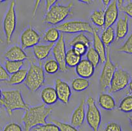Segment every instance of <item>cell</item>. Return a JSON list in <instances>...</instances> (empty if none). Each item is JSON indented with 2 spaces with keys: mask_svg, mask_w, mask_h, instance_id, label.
<instances>
[{
  "mask_svg": "<svg viewBox=\"0 0 132 131\" xmlns=\"http://www.w3.org/2000/svg\"><path fill=\"white\" fill-rule=\"evenodd\" d=\"M98 29L95 28L93 33V49L98 53L100 57V62L102 63H104L107 59V49L105 46L102 42L100 36L98 34Z\"/></svg>",
  "mask_w": 132,
  "mask_h": 131,
  "instance_id": "cell-17",
  "label": "cell"
},
{
  "mask_svg": "<svg viewBox=\"0 0 132 131\" xmlns=\"http://www.w3.org/2000/svg\"><path fill=\"white\" fill-rule=\"evenodd\" d=\"M54 43L48 45H36L33 47V52L35 57L38 61L46 59L54 46Z\"/></svg>",
  "mask_w": 132,
  "mask_h": 131,
  "instance_id": "cell-19",
  "label": "cell"
},
{
  "mask_svg": "<svg viewBox=\"0 0 132 131\" xmlns=\"http://www.w3.org/2000/svg\"><path fill=\"white\" fill-rule=\"evenodd\" d=\"M28 70L24 69H21L16 73L10 75V78L6 82L12 85H19L24 82L27 77Z\"/></svg>",
  "mask_w": 132,
  "mask_h": 131,
  "instance_id": "cell-22",
  "label": "cell"
},
{
  "mask_svg": "<svg viewBox=\"0 0 132 131\" xmlns=\"http://www.w3.org/2000/svg\"><path fill=\"white\" fill-rule=\"evenodd\" d=\"M102 2H103V5H104L105 9H106V8H107L109 5V4L110 3L111 1H110V0H103V1H102Z\"/></svg>",
  "mask_w": 132,
  "mask_h": 131,
  "instance_id": "cell-43",
  "label": "cell"
},
{
  "mask_svg": "<svg viewBox=\"0 0 132 131\" xmlns=\"http://www.w3.org/2000/svg\"><path fill=\"white\" fill-rule=\"evenodd\" d=\"M72 49L75 51V52L80 57H82L86 54L89 47H87L86 45L82 43H76L72 46Z\"/></svg>",
  "mask_w": 132,
  "mask_h": 131,
  "instance_id": "cell-37",
  "label": "cell"
},
{
  "mask_svg": "<svg viewBox=\"0 0 132 131\" xmlns=\"http://www.w3.org/2000/svg\"><path fill=\"white\" fill-rule=\"evenodd\" d=\"M104 131H122V130L121 125L118 123L109 122L106 125Z\"/></svg>",
  "mask_w": 132,
  "mask_h": 131,
  "instance_id": "cell-38",
  "label": "cell"
},
{
  "mask_svg": "<svg viewBox=\"0 0 132 131\" xmlns=\"http://www.w3.org/2000/svg\"><path fill=\"white\" fill-rule=\"evenodd\" d=\"M119 111L123 113H131L132 112V94L125 96L121 100L119 103Z\"/></svg>",
  "mask_w": 132,
  "mask_h": 131,
  "instance_id": "cell-29",
  "label": "cell"
},
{
  "mask_svg": "<svg viewBox=\"0 0 132 131\" xmlns=\"http://www.w3.org/2000/svg\"><path fill=\"white\" fill-rule=\"evenodd\" d=\"M128 120H129V121H130V125H131V127H132V114L130 115H129Z\"/></svg>",
  "mask_w": 132,
  "mask_h": 131,
  "instance_id": "cell-46",
  "label": "cell"
},
{
  "mask_svg": "<svg viewBox=\"0 0 132 131\" xmlns=\"http://www.w3.org/2000/svg\"><path fill=\"white\" fill-rule=\"evenodd\" d=\"M85 102L86 101L84 99H82L79 105L73 111L71 117V125L76 128L80 127L84 124L86 118Z\"/></svg>",
  "mask_w": 132,
  "mask_h": 131,
  "instance_id": "cell-15",
  "label": "cell"
},
{
  "mask_svg": "<svg viewBox=\"0 0 132 131\" xmlns=\"http://www.w3.org/2000/svg\"><path fill=\"white\" fill-rule=\"evenodd\" d=\"M15 1H12L3 21V28L6 37V41L10 44L12 37L14 33L17 24V16L15 12Z\"/></svg>",
  "mask_w": 132,
  "mask_h": 131,
  "instance_id": "cell-5",
  "label": "cell"
},
{
  "mask_svg": "<svg viewBox=\"0 0 132 131\" xmlns=\"http://www.w3.org/2000/svg\"><path fill=\"white\" fill-rule=\"evenodd\" d=\"M52 51L54 59L60 66V70L61 72L67 71L68 70V67L66 65L65 62L67 50L64 35L63 34H61L60 39L54 44Z\"/></svg>",
  "mask_w": 132,
  "mask_h": 131,
  "instance_id": "cell-10",
  "label": "cell"
},
{
  "mask_svg": "<svg viewBox=\"0 0 132 131\" xmlns=\"http://www.w3.org/2000/svg\"><path fill=\"white\" fill-rule=\"evenodd\" d=\"M107 50V59L104 62L99 79L100 86L102 90H106L107 88L110 87L112 79L116 70L118 68L117 64H114L112 61L109 48Z\"/></svg>",
  "mask_w": 132,
  "mask_h": 131,
  "instance_id": "cell-8",
  "label": "cell"
},
{
  "mask_svg": "<svg viewBox=\"0 0 132 131\" xmlns=\"http://www.w3.org/2000/svg\"><path fill=\"white\" fill-rule=\"evenodd\" d=\"M123 1H118V8L125 13V15L132 18V1L124 5Z\"/></svg>",
  "mask_w": 132,
  "mask_h": 131,
  "instance_id": "cell-33",
  "label": "cell"
},
{
  "mask_svg": "<svg viewBox=\"0 0 132 131\" xmlns=\"http://www.w3.org/2000/svg\"><path fill=\"white\" fill-rule=\"evenodd\" d=\"M45 71L41 66L31 63L28 70L24 85L29 91L36 92L45 83Z\"/></svg>",
  "mask_w": 132,
  "mask_h": 131,
  "instance_id": "cell-4",
  "label": "cell"
},
{
  "mask_svg": "<svg viewBox=\"0 0 132 131\" xmlns=\"http://www.w3.org/2000/svg\"><path fill=\"white\" fill-rule=\"evenodd\" d=\"M40 2H41V1H35V3L34 7H33V16L35 15L36 10H37L38 7L39 5H40Z\"/></svg>",
  "mask_w": 132,
  "mask_h": 131,
  "instance_id": "cell-42",
  "label": "cell"
},
{
  "mask_svg": "<svg viewBox=\"0 0 132 131\" xmlns=\"http://www.w3.org/2000/svg\"><path fill=\"white\" fill-rule=\"evenodd\" d=\"M51 121H52V123L56 124L58 127L60 131H79L76 127L70 124L61 122L54 119H51Z\"/></svg>",
  "mask_w": 132,
  "mask_h": 131,
  "instance_id": "cell-36",
  "label": "cell"
},
{
  "mask_svg": "<svg viewBox=\"0 0 132 131\" xmlns=\"http://www.w3.org/2000/svg\"><path fill=\"white\" fill-rule=\"evenodd\" d=\"M75 72L80 78H89L95 73V67L86 59H83L75 67Z\"/></svg>",
  "mask_w": 132,
  "mask_h": 131,
  "instance_id": "cell-14",
  "label": "cell"
},
{
  "mask_svg": "<svg viewBox=\"0 0 132 131\" xmlns=\"http://www.w3.org/2000/svg\"><path fill=\"white\" fill-rule=\"evenodd\" d=\"M54 89L58 100L64 105H68L72 96V90L70 85L61 79L57 78L55 81Z\"/></svg>",
  "mask_w": 132,
  "mask_h": 131,
  "instance_id": "cell-12",
  "label": "cell"
},
{
  "mask_svg": "<svg viewBox=\"0 0 132 131\" xmlns=\"http://www.w3.org/2000/svg\"><path fill=\"white\" fill-rule=\"evenodd\" d=\"M115 31L112 27L105 29L102 33L100 38L105 46H109L111 45L115 39Z\"/></svg>",
  "mask_w": 132,
  "mask_h": 131,
  "instance_id": "cell-25",
  "label": "cell"
},
{
  "mask_svg": "<svg viewBox=\"0 0 132 131\" xmlns=\"http://www.w3.org/2000/svg\"><path fill=\"white\" fill-rule=\"evenodd\" d=\"M98 105L102 109L106 111H111L116 106L114 97L110 94L101 93L98 97Z\"/></svg>",
  "mask_w": 132,
  "mask_h": 131,
  "instance_id": "cell-21",
  "label": "cell"
},
{
  "mask_svg": "<svg viewBox=\"0 0 132 131\" xmlns=\"http://www.w3.org/2000/svg\"><path fill=\"white\" fill-rule=\"evenodd\" d=\"M24 66L23 61H13L6 60L5 68L9 74H12L22 69Z\"/></svg>",
  "mask_w": 132,
  "mask_h": 131,
  "instance_id": "cell-28",
  "label": "cell"
},
{
  "mask_svg": "<svg viewBox=\"0 0 132 131\" xmlns=\"http://www.w3.org/2000/svg\"><path fill=\"white\" fill-rule=\"evenodd\" d=\"M130 80L128 72L121 68H117L112 79L109 92L115 93L124 90L128 85Z\"/></svg>",
  "mask_w": 132,
  "mask_h": 131,
  "instance_id": "cell-9",
  "label": "cell"
},
{
  "mask_svg": "<svg viewBox=\"0 0 132 131\" xmlns=\"http://www.w3.org/2000/svg\"><path fill=\"white\" fill-rule=\"evenodd\" d=\"M0 42H1V43H3V40L2 38H1V36H0Z\"/></svg>",
  "mask_w": 132,
  "mask_h": 131,
  "instance_id": "cell-48",
  "label": "cell"
},
{
  "mask_svg": "<svg viewBox=\"0 0 132 131\" xmlns=\"http://www.w3.org/2000/svg\"><path fill=\"white\" fill-rule=\"evenodd\" d=\"M4 57L8 61H23L28 59V55L23 49L17 45L10 46L3 55Z\"/></svg>",
  "mask_w": 132,
  "mask_h": 131,
  "instance_id": "cell-16",
  "label": "cell"
},
{
  "mask_svg": "<svg viewBox=\"0 0 132 131\" xmlns=\"http://www.w3.org/2000/svg\"><path fill=\"white\" fill-rule=\"evenodd\" d=\"M53 108L45 104L29 107L25 110L22 120L25 131H31L35 127L46 124L47 117L52 113Z\"/></svg>",
  "mask_w": 132,
  "mask_h": 131,
  "instance_id": "cell-1",
  "label": "cell"
},
{
  "mask_svg": "<svg viewBox=\"0 0 132 131\" xmlns=\"http://www.w3.org/2000/svg\"><path fill=\"white\" fill-rule=\"evenodd\" d=\"M60 31L56 29V27H51L45 32L43 37V40L50 43H55V42L56 43L60 39Z\"/></svg>",
  "mask_w": 132,
  "mask_h": 131,
  "instance_id": "cell-26",
  "label": "cell"
},
{
  "mask_svg": "<svg viewBox=\"0 0 132 131\" xmlns=\"http://www.w3.org/2000/svg\"><path fill=\"white\" fill-rule=\"evenodd\" d=\"M117 51L132 55V31L129 38L125 42V43L117 49Z\"/></svg>",
  "mask_w": 132,
  "mask_h": 131,
  "instance_id": "cell-35",
  "label": "cell"
},
{
  "mask_svg": "<svg viewBox=\"0 0 132 131\" xmlns=\"http://www.w3.org/2000/svg\"><path fill=\"white\" fill-rule=\"evenodd\" d=\"M73 1H72L67 5H63L57 2L47 12L43 22L48 24L56 26L61 23L69 15H72Z\"/></svg>",
  "mask_w": 132,
  "mask_h": 131,
  "instance_id": "cell-3",
  "label": "cell"
},
{
  "mask_svg": "<svg viewBox=\"0 0 132 131\" xmlns=\"http://www.w3.org/2000/svg\"><path fill=\"white\" fill-rule=\"evenodd\" d=\"M86 103L87 106L86 112V121L93 131H98L102 123L100 111L97 107L94 98L91 96L87 97Z\"/></svg>",
  "mask_w": 132,
  "mask_h": 131,
  "instance_id": "cell-6",
  "label": "cell"
},
{
  "mask_svg": "<svg viewBox=\"0 0 132 131\" xmlns=\"http://www.w3.org/2000/svg\"><path fill=\"white\" fill-rule=\"evenodd\" d=\"M10 74L8 73L5 68L0 64V81H7L10 78Z\"/></svg>",
  "mask_w": 132,
  "mask_h": 131,
  "instance_id": "cell-40",
  "label": "cell"
},
{
  "mask_svg": "<svg viewBox=\"0 0 132 131\" xmlns=\"http://www.w3.org/2000/svg\"><path fill=\"white\" fill-rule=\"evenodd\" d=\"M86 56V59L90 63L92 64L95 68L99 64L100 62V57L98 53L96 52V50L93 49V47L89 48Z\"/></svg>",
  "mask_w": 132,
  "mask_h": 131,
  "instance_id": "cell-31",
  "label": "cell"
},
{
  "mask_svg": "<svg viewBox=\"0 0 132 131\" xmlns=\"http://www.w3.org/2000/svg\"><path fill=\"white\" fill-rule=\"evenodd\" d=\"M128 89L132 93V78L130 80V83H129L128 84Z\"/></svg>",
  "mask_w": 132,
  "mask_h": 131,
  "instance_id": "cell-45",
  "label": "cell"
},
{
  "mask_svg": "<svg viewBox=\"0 0 132 131\" xmlns=\"http://www.w3.org/2000/svg\"><path fill=\"white\" fill-rule=\"evenodd\" d=\"M1 97H2V90H1V88H0V99L1 98Z\"/></svg>",
  "mask_w": 132,
  "mask_h": 131,
  "instance_id": "cell-47",
  "label": "cell"
},
{
  "mask_svg": "<svg viewBox=\"0 0 132 131\" xmlns=\"http://www.w3.org/2000/svg\"><path fill=\"white\" fill-rule=\"evenodd\" d=\"M90 83L87 79L75 78L73 79L72 81V88L75 92H82L86 90L89 87Z\"/></svg>",
  "mask_w": 132,
  "mask_h": 131,
  "instance_id": "cell-24",
  "label": "cell"
},
{
  "mask_svg": "<svg viewBox=\"0 0 132 131\" xmlns=\"http://www.w3.org/2000/svg\"><path fill=\"white\" fill-rule=\"evenodd\" d=\"M31 130L34 131H60L58 127L53 123H46L45 124L33 127Z\"/></svg>",
  "mask_w": 132,
  "mask_h": 131,
  "instance_id": "cell-34",
  "label": "cell"
},
{
  "mask_svg": "<svg viewBox=\"0 0 132 131\" xmlns=\"http://www.w3.org/2000/svg\"><path fill=\"white\" fill-rule=\"evenodd\" d=\"M79 1L81 3H83L84 4H86V5H89V4H91V3H93V1H91V0H87V1H86V0H81V1Z\"/></svg>",
  "mask_w": 132,
  "mask_h": 131,
  "instance_id": "cell-44",
  "label": "cell"
},
{
  "mask_svg": "<svg viewBox=\"0 0 132 131\" xmlns=\"http://www.w3.org/2000/svg\"><path fill=\"white\" fill-rule=\"evenodd\" d=\"M0 105L5 108L9 116H11L14 111L19 109L25 111L29 108L24 101L21 90L17 89L2 91Z\"/></svg>",
  "mask_w": 132,
  "mask_h": 131,
  "instance_id": "cell-2",
  "label": "cell"
},
{
  "mask_svg": "<svg viewBox=\"0 0 132 131\" xmlns=\"http://www.w3.org/2000/svg\"><path fill=\"white\" fill-rule=\"evenodd\" d=\"M91 42V40L89 39V38L85 35L84 33H80V34H78L77 36L74 37V38L70 41L69 45L70 46H71V48H72L75 44L82 43L86 45L87 47H89Z\"/></svg>",
  "mask_w": 132,
  "mask_h": 131,
  "instance_id": "cell-32",
  "label": "cell"
},
{
  "mask_svg": "<svg viewBox=\"0 0 132 131\" xmlns=\"http://www.w3.org/2000/svg\"><path fill=\"white\" fill-rule=\"evenodd\" d=\"M44 71L50 74H53L57 73L60 70V66L58 63L55 59H48L44 63Z\"/></svg>",
  "mask_w": 132,
  "mask_h": 131,
  "instance_id": "cell-30",
  "label": "cell"
},
{
  "mask_svg": "<svg viewBox=\"0 0 132 131\" xmlns=\"http://www.w3.org/2000/svg\"><path fill=\"white\" fill-rule=\"evenodd\" d=\"M40 40L38 33L31 27L26 28L21 35V48L26 49L38 45Z\"/></svg>",
  "mask_w": 132,
  "mask_h": 131,
  "instance_id": "cell-11",
  "label": "cell"
},
{
  "mask_svg": "<svg viewBox=\"0 0 132 131\" xmlns=\"http://www.w3.org/2000/svg\"><path fill=\"white\" fill-rule=\"evenodd\" d=\"M81 57L77 54L72 48L67 51L65 62L67 67H70V68L76 67L77 65L81 61Z\"/></svg>",
  "mask_w": 132,
  "mask_h": 131,
  "instance_id": "cell-23",
  "label": "cell"
},
{
  "mask_svg": "<svg viewBox=\"0 0 132 131\" xmlns=\"http://www.w3.org/2000/svg\"><path fill=\"white\" fill-rule=\"evenodd\" d=\"M128 17L126 15L124 16V17H121L118 21L116 26L115 31V39L116 41L123 39L128 34Z\"/></svg>",
  "mask_w": 132,
  "mask_h": 131,
  "instance_id": "cell-18",
  "label": "cell"
},
{
  "mask_svg": "<svg viewBox=\"0 0 132 131\" xmlns=\"http://www.w3.org/2000/svg\"><path fill=\"white\" fill-rule=\"evenodd\" d=\"M57 2V1H56V0H47V1H45V10H46V11L48 12Z\"/></svg>",
  "mask_w": 132,
  "mask_h": 131,
  "instance_id": "cell-41",
  "label": "cell"
},
{
  "mask_svg": "<svg viewBox=\"0 0 132 131\" xmlns=\"http://www.w3.org/2000/svg\"><path fill=\"white\" fill-rule=\"evenodd\" d=\"M91 22L98 27H104L105 17L104 10H96L91 14L89 17Z\"/></svg>",
  "mask_w": 132,
  "mask_h": 131,
  "instance_id": "cell-27",
  "label": "cell"
},
{
  "mask_svg": "<svg viewBox=\"0 0 132 131\" xmlns=\"http://www.w3.org/2000/svg\"><path fill=\"white\" fill-rule=\"evenodd\" d=\"M41 99L45 105H52L57 102V93L54 88L47 87L42 89L41 92Z\"/></svg>",
  "mask_w": 132,
  "mask_h": 131,
  "instance_id": "cell-20",
  "label": "cell"
},
{
  "mask_svg": "<svg viewBox=\"0 0 132 131\" xmlns=\"http://www.w3.org/2000/svg\"><path fill=\"white\" fill-rule=\"evenodd\" d=\"M3 131H22V129L20 125L16 123H10L4 127Z\"/></svg>",
  "mask_w": 132,
  "mask_h": 131,
  "instance_id": "cell-39",
  "label": "cell"
},
{
  "mask_svg": "<svg viewBox=\"0 0 132 131\" xmlns=\"http://www.w3.org/2000/svg\"><path fill=\"white\" fill-rule=\"evenodd\" d=\"M56 29L60 32L64 33H82L84 32L93 33L95 28L93 27L89 22L82 21H73L64 22L56 26Z\"/></svg>",
  "mask_w": 132,
  "mask_h": 131,
  "instance_id": "cell-7",
  "label": "cell"
},
{
  "mask_svg": "<svg viewBox=\"0 0 132 131\" xmlns=\"http://www.w3.org/2000/svg\"><path fill=\"white\" fill-rule=\"evenodd\" d=\"M118 16L119 8L118 6V1L113 0L104 10V29L113 26L118 21Z\"/></svg>",
  "mask_w": 132,
  "mask_h": 131,
  "instance_id": "cell-13",
  "label": "cell"
},
{
  "mask_svg": "<svg viewBox=\"0 0 132 131\" xmlns=\"http://www.w3.org/2000/svg\"><path fill=\"white\" fill-rule=\"evenodd\" d=\"M0 131H1V130H0Z\"/></svg>",
  "mask_w": 132,
  "mask_h": 131,
  "instance_id": "cell-49",
  "label": "cell"
}]
</instances>
